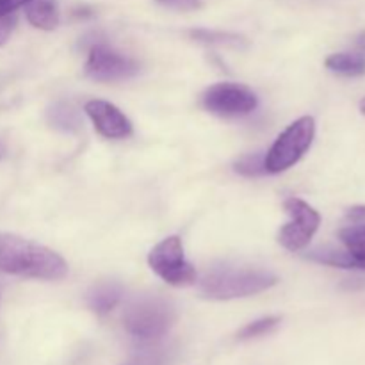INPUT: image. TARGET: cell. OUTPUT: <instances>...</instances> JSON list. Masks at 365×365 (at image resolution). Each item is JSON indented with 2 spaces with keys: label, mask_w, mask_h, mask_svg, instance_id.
Listing matches in <instances>:
<instances>
[{
  "label": "cell",
  "mask_w": 365,
  "mask_h": 365,
  "mask_svg": "<svg viewBox=\"0 0 365 365\" xmlns=\"http://www.w3.org/2000/svg\"><path fill=\"white\" fill-rule=\"evenodd\" d=\"M235 171L245 177H260L266 175V153L255 152V153H246L241 159L235 160Z\"/></svg>",
  "instance_id": "e0dca14e"
},
{
  "label": "cell",
  "mask_w": 365,
  "mask_h": 365,
  "mask_svg": "<svg viewBox=\"0 0 365 365\" xmlns=\"http://www.w3.org/2000/svg\"><path fill=\"white\" fill-rule=\"evenodd\" d=\"M307 259L314 262L327 264L331 267H341V269H360L365 271V260L356 259L348 250H334V248H317L309 252Z\"/></svg>",
  "instance_id": "8fae6325"
},
{
  "label": "cell",
  "mask_w": 365,
  "mask_h": 365,
  "mask_svg": "<svg viewBox=\"0 0 365 365\" xmlns=\"http://www.w3.org/2000/svg\"><path fill=\"white\" fill-rule=\"evenodd\" d=\"M339 239L351 255L365 260V223H351L339 232Z\"/></svg>",
  "instance_id": "9a60e30c"
},
{
  "label": "cell",
  "mask_w": 365,
  "mask_h": 365,
  "mask_svg": "<svg viewBox=\"0 0 365 365\" xmlns=\"http://www.w3.org/2000/svg\"><path fill=\"white\" fill-rule=\"evenodd\" d=\"M191 36L198 41L203 43H217V45H230V46H241L245 45V38L237 34H230V32H216V31H192Z\"/></svg>",
  "instance_id": "d6986e66"
},
{
  "label": "cell",
  "mask_w": 365,
  "mask_h": 365,
  "mask_svg": "<svg viewBox=\"0 0 365 365\" xmlns=\"http://www.w3.org/2000/svg\"><path fill=\"white\" fill-rule=\"evenodd\" d=\"M157 2L178 11H192L200 7V0H157Z\"/></svg>",
  "instance_id": "44dd1931"
},
{
  "label": "cell",
  "mask_w": 365,
  "mask_h": 365,
  "mask_svg": "<svg viewBox=\"0 0 365 365\" xmlns=\"http://www.w3.org/2000/svg\"><path fill=\"white\" fill-rule=\"evenodd\" d=\"M4 155H6V146H4V143L0 141V159H2Z\"/></svg>",
  "instance_id": "d4e9b609"
},
{
  "label": "cell",
  "mask_w": 365,
  "mask_h": 365,
  "mask_svg": "<svg viewBox=\"0 0 365 365\" xmlns=\"http://www.w3.org/2000/svg\"><path fill=\"white\" fill-rule=\"evenodd\" d=\"M346 220L349 223H365V205H355L349 207L346 210Z\"/></svg>",
  "instance_id": "603a6c76"
},
{
  "label": "cell",
  "mask_w": 365,
  "mask_h": 365,
  "mask_svg": "<svg viewBox=\"0 0 365 365\" xmlns=\"http://www.w3.org/2000/svg\"><path fill=\"white\" fill-rule=\"evenodd\" d=\"M139 71V64L130 57L116 52L106 43H95L89 48L86 73L100 82H114L134 77Z\"/></svg>",
  "instance_id": "ba28073f"
},
{
  "label": "cell",
  "mask_w": 365,
  "mask_h": 365,
  "mask_svg": "<svg viewBox=\"0 0 365 365\" xmlns=\"http://www.w3.org/2000/svg\"><path fill=\"white\" fill-rule=\"evenodd\" d=\"M316 135V121L310 116H303L289 125L269 152L266 153V171L267 173H282L294 166L299 159L312 146Z\"/></svg>",
  "instance_id": "277c9868"
},
{
  "label": "cell",
  "mask_w": 365,
  "mask_h": 365,
  "mask_svg": "<svg viewBox=\"0 0 365 365\" xmlns=\"http://www.w3.org/2000/svg\"><path fill=\"white\" fill-rule=\"evenodd\" d=\"M327 68L339 75H346V77H359V75L365 73V53H331L327 59Z\"/></svg>",
  "instance_id": "5bb4252c"
},
{
  "label": "cell",
  "mask_w": 365,
  "mask_h": 365,
  "mask_svg": "<svg viewBox=\"0 0 365 365\" xmlns=\"http://www.w3.org/2000/svg\"><path fill=\"white\" fill-rule=\"evenodd\" d=\"M175 323V310L166 299L148 296L132 303L123 316L125 330L139 341H155Z\"/></svg>",
  "instance_id": "3957f363"
},
{
  "label": "cell",
  "mask_w": 365,
  "mask_h": 365,
  "mask_svg": "<svg viewBox=\"0 0 365 365\" xmlns=\"http://www.w3.org/2000/svg\"><path fill=\"white\" fill-rule=\"evenodd\" d=\"M148 264L155 274L175 287L189 285L196 280V271L184 257V246L180 237L171 235L160 241L150 252Z\"/></svg>",
  "instance_id": "5b68a950"
},
{
  "label": "cell",
  "mask_w": 365,
  "mask_h": 365,
  "mask_svg": "<svg viewBox=\"0 0 365 365\" xmlns=\"http://www.w3.org/2000/svg\"><path fill=\"white\" fill-rule=\"evenodd\" d=\"M46 118H48V123L57 130L77 132L82 127L78 109L71 102H64V100L53 103L46 113Z\"/></svg>",
  "instance_id": "4fadbf2b"
},
{
  "label": "cell",
  "mask_w": 365,
  "mask_h": 365,
  "mask_svg": "<svg viewBox=\"0 0 365 365\" xmlns=\"http://www.w3.org/2000/svg\"><path fill=\"white\" fill-rule=\"evenodd\" d=\"M257 95L250 88L234 82H220L203 93L202 106L221 118L246 116L257 109Z\"/></svg>",
  "instance_id": "8992f818"
},
{
  "label": "cell",
  "mask_w": 365,
  "mask_h": 365,
  "mask_svg": "<svg viewBox=\"0 0 365 365\" xmlns=\"http://www.w3.org/2000/svg\"><path fill=\"white\" fill-rule=\"evenodd\" d=\"M25 14L31 25L41 31H53L59 25V9L53 0H32Z\"/></svg>",
  "instance_id": "7c38bea8"
},
{
  "label": "cell",
  "mask_w": 365,
  "mask_h": 365,
  "mask_svg": "<svg viewBox=\"0 0 365 365\" xmlns=\"http://www.w3.org/2000/svg\"><path fill=\"white\" fill-rule=\"evenodd\" d=\"M14 25H16V16H14V13L0 16V46H2L7 39H9Z\"/></svg>",
  "instance_id": "ffe728a7"
},
{
  "label": "cell",
  "mask_w": 365,
  "mask_h": 365,
  "mask_svg": "<svg viewBox=\"0 0 365 365\" xmlns=\"http://www.w3.org/2000/svg\"><path fill=\"white\" fill-rule=\"evenodd\" d=\"M285 210L291 216V221L280 230L278 241L284 248L298 252L305 248L319 230L321 216L314 207L299 198L285 200Z\"/></svg>",
  "instance_id": "52a82bcc"
},
{
  "label": "cell",
  "mask_w": 365,
  "mask_h": 365,
  "mask_svg": "<svg viewBox=\"0 0 365 365\" xmlns=\"http://www.w3.org/2000/svg\"><path fill=\"white\" fill-rule=\"evenodd\" d=\"M277 284L271 271L252 266H216L207 271L200 282V291L205 298L227 302L259 294Z\"/></svg>",
  "instance_id": "7a4b0ae2"
},
{
  "label": "cell",
  "mask_w": 365,
  "mask_h": 365,
  "mask_svg": "<svg viewBox=\"0 0 365 365\" xmlns=\"http://www.w3.org/2000/svg\"><path fill=\"white\" fill-rule=\"evenodd\" d=\"M359 109H360V113H362V114H364V116H365V98H362V102H360Z\"/></svg>",
  "instance_id": "484cf974"
},
{
  "label": "cell",
  "mask_w": 365,
  "mask_h": 365,
  "mask_svg": "<svg viewBox=\"0 0 365 365\" xmlns=\"http://www.w3.org/2000/svg\"><path fill=\"white\" fill-rule=\"evenodd\" d=\"M0 271L38 280H61L68 266L59 253L27 239L0 235Z\"/></svg>",
  "instance_id": "6da1fadb"
},
{
  "label": "cell",
  "mask_w": 365,
  "mask_h": 365,
  "mask_svg": "<svg viewBox=\"0 0 365 365\" xmlns=\"http://www.w3.org/2000/svg\"><path fill=\"white\" fill-rule=\"evenodd\" d=\"M280 321L282 319L278 316H269V317H262V319L253 321V323L246 324V327L239 331L237 339L239 341H252V339L264 337V335L277 330Z\"/></svg>",
  "instance_id": "2e32d148"
},
{
  "label": "cell",
  "mask_w": 365,
  "mask_h": 365,
  "mask_svg": "<svg viewBox=\"0 0 365 365\" xmlns=\"http://www.w3.org/2000/svg\"><path fill=\"white\" fill-rule=\"evenodd\" d=\"M356 45H359L362 50H365V32H362V34L359 36V41H356Z\"/></svg>",
  "instance_id": "cb8c5ba5"
},
{
  "label": "cell",
  "mask_w": 365,
  "mask_h": 365,
  "mask_svg": "<svg viewBox=\"0 0 365 365\" xmlns=\"http://www.w3.org/2000/svg\"><path fill=\"white\" fill-rule=\"evenodd\" d=\"M32 0H0V16L4 14H11L18 9V7L31 4Z\"/></svg>",
  "instance_id": "7402d4cb"
},
{
  "label": "cell",
  "mask_w": 365,
  "mask_h": 365,
  "mask_svg": "<svg viewBox=\"0 0 365 365\" xmlns=\"http://www.w3.org/2000/svg\"><path fill=\"white\" fill-rule=\"evenodd\" d=\"M121 299V287L114 282H103L88 292V307L98 316H106L116 309Z\"/></svg>",
  "instance_id": "30bf717a"
},
{
  "label": "cell",
  "mask_w": 365,
  "mask_h": 365,
  "mask_svg": "<svg viewBox=\"0 0 365 365\" xmlns=\"http://www.w3.org/2000/svg\"><path fill=\"white\" fill-rule=\"evenodd\" d=\"M171 359H173V353L170 348H150L139 351L123 365H168Z\"/></svg>",
  "instance_id": "ac0fdd59"
},
{
  "label": "cell",
  "mask_w": 365,
  "mask_h": 365,
  "mask_svg": "<svg viewBox=\"0 0 365 365\" xmlns=\"http://www.w3.org/2000/svg\"><path fill=\"white\" fill-rule=\"evenodd\" d=\"M96 132L107 139H125L132 135V123L116 106L106 100H89L84 107Z\"/></svg>",
  "instance_id": "9c48e42d"
}]
</instances>
